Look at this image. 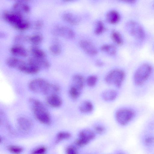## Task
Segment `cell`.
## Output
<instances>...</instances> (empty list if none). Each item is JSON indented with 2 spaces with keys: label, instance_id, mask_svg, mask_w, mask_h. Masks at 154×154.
<instances>
[{
  "label": "cell",
  "instance_id": "obj_1",
  "mask_svg": "<svg viewBox=\"0 0 154 154\" xmlns=\"http://www.w3.org/2000/svg\"><path fill=\"white\" fill-rule=\"evenodd\" d=\"M29 102L36 119L43 124H50L51 122L50 115L43 103L33 98H30Z\"/></svg>",
  "mask_w": 154,
  "mask_h": 154
},
{
  "label": "cell",
  "instance_id": "obj_2",
  "mask_svg": "<svg viewBox=\"0 0 154 154\" xmlns=\"http://www.w3.org/2000/svg\"><path fill=\"white\" fill-rule=\"evenodd\" d=\"M125 78V73L124 71L116 69L112 70L106 75L104 81L108 85H114L119 88L122 85Z\"/></svg>",
  "mask_w": 154,
  "mask_h": 154
},
{
  "label": "cell",
  "instance_id": "obj_3",
  "mask_svg": "<svg viewBox=\"0 0 154 154\" xmlns=\"http://www.w3.org/2000/svg\"><path fill=\"white\" fill-rule=\"evenodd\" d=\"M152 68L150 64L145 63L140 65L135 72L134 81L137 85H143L151 74Z\"/></svg>",
  "mask_w": 154,
  "mask_h": 154
},
{
  "label": "cell",
  "instance_id": "obj_4",
  "mask_svg": "<svg viewBox=\"0 0 154 154\" xmlns=\"http://www.w3.org/2000/svg\"><path fill=\"white\" fill-rule=\"evenodd\" d=\"M50 84L45 79L38 78L31 80L29 82L28 86L32 91L45 95Z\"/></svg>",
  "mask_w": 154,
  "mask_h": 154
},
{
  "label": "cell",
  "instance_id": "obj_5",
  "mask_svg": "<svg viewBox=\"0 0 154 154\" xmlns=\"http://www.w3.org/2000/svg\"><path fill=\"white\" fill-rule=\"evenodd\" d=\"M126 29L131 35L134 38L142 39L145 36V32L143 28L136 21L131 20L126 23Z\"/></svg>",
  "mask_w": 154,
  "mask_h": 154
},
{
  "label": "cell",
  "instance_id": "obj_6",
  "mask_svg": "<svg viewBox=\"0 0 154 154\" xmlns=\"http://www.w3.org/2000/svg\"><path fill=\"white\" fill-rule=\"evenodd\" d=\"M134 116V112L128 108H122L117 110L115 114L117 122L120 125H125L128 124Z\"/></svg>",
  "mask_w": 154,
  "mask_h": 154
},
{
  "label": "cell",
  "instance_id": "obj_7",
  "mask_svg": "<svg viewBox=\"0 0 154 154\" xmlns=\"http://www.w3.org/2000/svg\"><path fill=\"white\" fill-rule=\"evenodd\" d=\"M95 137V133L89 129H84L79 132V137L75 141L77 146H83L88 143Z\"/></svg>",
  "mask_w": 154,
  "mask_h": 154
},
{
  "label": "cell",
  "instance_id": "obj_8",
  "mask_svg": "<svg viewBox=\"0 0 154 154\" xmlns=\"http://www.w3.org/2000/svg\"><path fill=\"white\" fill-rule=\"evenodd\" d=\"M23 17L21 14L13 11H5L2 14V17L4 20L14 27L24 20Z\"/></svg>",
  "mask_w": 154,
  "mask_h": 154
},
{
  "label": "cell",
  "instance_id": "obj_9",
  "mask_svg": "<svg viewBox=\"0 0 154 154\" xmlns=\"http://www.w3.org/2000/svg\"><path fill=\"white\" fill-rule=\"evenodd\" d=\"M53 34L66 38L71 39L75 36L74 31L70 28L63 26H57L52 31Z\"/></svg>",
  "mask_w": 154,
  "mask_h": 154
},
{
  "label": "cell",
  "instance_id": "obj_10",
  "mask_svg": "<svg viewBox=\"0 0 154 154\" xmlns=\"http://www.w3.org/2000/svg\"><path fill=\"white\" fill-rule=\"evenodd\" d=\"M28 63L40 69H47L50 66L49 62L45 58H38L32 56L28 59Z\"/></svg>",
  "mask_w": 154,
  "mask_h": 154
},
{
  "label": "cell",
  "instance_id": "obj_11",
  "mask_svg": "<svg viewBox=\"0 0 154 154\" xmlns=\"http://www.w3.org/2000/svg\"><path fill=\"white\" fill-rule=\"evenodd\" d=\"M13 11L23 16L28 14L30 11V8L28 4L23 1H19L14 3L12 6Z\"/></svg>",
  "mask_w": 154,
  "mask_h": 154
},
{
  "label": "cell",
  "instance_id": "obj_12",
  "mask_svg": "<svg viewBox=\"0 0 154 154\" xmlns=\"http://www.w3.org/2000/svg\"><path fill=\"white\" fill-rule=\"evenodd\" d=\"M80 46L85 52L89 55H94L97 53V50L95 46L90 42L86 40L80 41Z\"/></svg>",
  "mask_w": 154,
  "mask_h": 154
},
{
  "label": "cell",
  "instance_id": "obj_13",
  "mask_svg": "<svg viewBox=\"0 0 154 154\" xmlns=\"http://www.w3.org/2000/svg\"><path fill=\"white\" fill-rule=\"evenodd\" d=\"M46 102L49 105L54 108L60 107L62 103L61 98L57 94L48 96L46 98Z\"/></svg>",
  "mask_w": 154,
  "mask_h": 154
},
{
  "label": "cell",
  "instance_id": "obj_14",
  "mask_svg": "<svg viewBox=\"0 0 154 154\" xmlns=\"http://www.w3.org/2000/svg\"><path fill=\"white\" fill-rule=\"evenodd\" d=\"M11 52L13 54L23 57H26L28 55L27 50L22 45H16L10 49Z\"/></svg>",
  "mask_w": 154,
  "mask_h": 154
},
{
  "label": "cell",
  "instance_id": "obj_15",
  "mask_svg": "<svg viewBox=\"0 0 154 154\" xmlns=\"http://www.w3.org/2000/svg\"><path fill=\"white\" fill-rule=\"evenodd\" d=\"M6 63L8 66L11 68H17L18 69L26 63L24 61L21 59L14 57H10L6 60Z\"/></svg>",
  "mask_w": 154,
  "mask_h": 154
},
{
  "label": "cell",
  "instance_id": "obj_16",
  "mask_svg": "<svg viewBox=\"0 0 154 154\" xmlns=\"http://www.w3.org/2000/svg\"><path fill=\"white\" fill-rule=\"evenodd\" d=\"M62 18L65 21L73 25L78 24L80 21V19L78 16L70 12L64 13L63 15Z\"/></svg>",
  "mask_w": 154,
  "mask_h": 154
},
{
  "label": "cell",
  "instance_id": "obj_17",
  "mask_svg": "<svg viewBox=\"0 0 154 154\" xmlns=\"http://www.w3.org/2000/svg\"><path fill=\"white\" fill-rule=\"evenodd\" d=\"M20 72L26 74H33L38 73L40 70L39 68L28 63L25 64L19 68Z\"/></svg>",
  "mask_w": 154,
  "mask_h": 154
},
{
  "label": "cell",
  "instance_id": "obj_18",
  "mask_svg": "<svg viewBox=\"0 0 154 154\" xmlns=\"http://www.w3.org/2000/svg\"><path fill=\"white\" fill-rule=\"evenodd\" d=\"M17 121L18 126L22 130L27 131L31 128V123L28 119L20 117L17 119Z\"/></svg>",
  "mask_w": 154,
  "mask_h": 154
},
{
  "label": "cell",
  "instance_id": "obj_19",
  "mask_svg": "<svg viewBox=\"0 0 154 154\" xmlns=\"http://www.w3.org/2000/svg\"><path fill=\"white\" fill-rule=\"evenodd\" d=\"M94 106L92 103L88 100H85L82 102L79 106V110L83 113H89L92 112Z\"/></svg>",
  "mask_w": 154,
  "mask_h": 154
},
{
  "label": "cell",
  "instance_id": "obj_20",
  "mask_svg": "<svg viewBox=\"0 0 154 154\" xmlns=\"http://www.w3.org/2000/svg\"><path fill=\"white\" fill-rule=\"evenodd\" d=\"M117 96L116 91L113 89L105 91L102 94L103 99L107 101H111L114 100L116 98Z\"/></svg>",
  "mask_w": 154,
  "mask_h": 154
},
{
  "label": "cell",
  "instance_id": "obj_21",
  "mask_svg": "<svg viewBox=\"0 0 154 154\" xmlns=\"http://www.w3.org/2000/svg\"><path fill=\"white\" fill-rule=\"evenodd\" d=\"M107 21L112 24H116L120 19V15L116 11L111 10L107 13L106 15Z\"/></svg>",
  "mask_w": 154,
  "mask_h": 154
},
{
  "label": "cell",
  "instance_id": "obj_22",
  "mask_svg": "<svg viewBox=\"0 0 154 154\" xmlns=\"http://www.w3.org/2000/svg\"><path fill=\"white\" fill-rule=\"evenodd\" d=\"M73 85L82 90L85 84L84 79L81 75L76 74L74 75L72 77Z\"/></svg>",
  "mask_w": 154,
  "mask_h": 154
},
{
  "label": "cell",
  "instance_id": "obj_23",
  "mask_svg": "<svg viewBox=\"0 0 154 154\" xmlns=\"http://www.w3.org/2000/svg\"><path fill=\"white\" fill-rule=\"evenodd\" d=\"M30 51L33 56L38 58H45V53L36 45H33L30 48Z\"/></svg>",
  "mask_w": 154,
  "mask_h": 154
},
{
  "label": "cell",
  "instance_id": "obj_24",
  "mask_svg": "<svg viewBox=\"0 0 154 154\" xmlns=\"http://www.w3.org/2000/svg\"><path fill=\"white\" fill-rule=\"evenodd\" d=\"M82 90L72 85L69 88V94L70 97L73 100H76L80 96Z\"/></svg>",
  "mask_w": 154,
  "mask_h": 154
},
{
  "label": "cell",
  "instance_id": "obj_25",
  "mask_svg": "<svg viewBox=\"0 0 154 154\" xmlns=\"http://www.w3.org/2000/svg\"><path fill=\"white\" fill-rule=\"evenodd\" d=\"M29 36L23 34H18L14 37V41L16 45H21V44L29 42Z\"/></svg>",
  "mask_w": 154,
  "mask_h": 154
},
{
  "label": "cell",
  "instance_id": "obj_26",
  "mask_svg": "<svg viewBox=\"0 0 154 154\" xmlns=\"http://www.w3.org/2000/svg\"><path fill=\"white\" fill-rule=\"evenodd\" d=\"M100 50L110 55L114 54L116 52V48L113 45L111 44H106L102 46Z\"/></svg>",
  "mask_w": 154,
  "mask_h": 154
},
{
  "label": "cell",
  "instance_id": "obj_27",
  "mask_svg": "<svg viewBox=\"0 0 154 154\" xmlns=\"http://www.w3.org/2000/svg\"><path fill=\"white\" fill-rule=\"evenodd\" d=\"M43 38L39 34H35L29 36V42L34 45H37L41 43Z\"/></svg>",
  "mask_w": 154,
  "mask_h": 154
},
{
  "label": "cell",
  "instance_id": "obj_28",
  "mask_svg": "<svg viewBox=\"0 0 154 154\" xmlns=\"http://www.w3.org/2000/svg\"><path fill=\"white\" fill-rule=\"evenodd\" d=\"M49 49L51 53L54 55H58L61 51V47L57 42L49 46Z\"/></svg>",
  "mask_w": 154,
  "mask_h": 154
},
{
  "label": "cell",
  "instance_id": "obj_29",
  "mask_svg": "<svg viewBox=\"0 0 154 154\" xmlns=\"http://www.w3.org/2000/svg\"><path fill=\"white\" fill-rule=\"evenodd\" d=\"M112 40L116 44L121 45L123 43V39L121 34L116 31H113L111 33Z\"/></svg>",
  "mask_w": 154,
  "mask_h": 154
},
{
  "label": "cell",
  "instance_id": "obj_30",
  "mask_svg": "<svg viewBox=\"0 0 154 154\" xmlns=\"http://www.w3.org/2000/svg\"><path fill=\"white\" fill-rule=\"evenodd\" d=\"M30 25L29 22L24 20L14 28L20 31H24L28 29Z\"/></svg>",
  "mask_w": 154,
  "mask_h": 154
},
{
  "label": "cell",
  "instance_id": "obj_31",
  "mask_svg": "<svg viewBox=\"0 0 154 154\" xmlns=\"http://www.w3.org/2000/svg\"><path fill=\"white\" fill-rule=\"evenodd\" d=\"M97 81V78L96 75H92L89 76L86 80L87 85L91 87L94 86Z\"/></svg>",
  "mask_w": 154,
  "mask_h": 154
},
{
  "label": "cell",
  "instance_id": "obj_32",
  "mask_svg": "<svg viewBox=\"0 0 154 154\" xmlns=\"http://www.w3.org/2000/svg\"><path fill=\"white\" fill-rule=\"evenodd\" d=\"M71 137V134L66 132H61L58 134L57 136V142L69 139Z\"/></svg>",
  "mask_w": 154,
  "mask_h": 154
},
{
  "label": "cell",
  "instance_id": "obj_33",
  "mask_svg": "<svg viewBox=\"0 0 154 154\" xmlns=\"http://www.w3.org/2000/svg\"><path fill=\"white\" fill-rule=\"evenodd\" d=\"M105 29V27L103 23L100 21H98L96 25L94 32L97 35H99L103 32Z\"/></svg>",
  "mask_w": 154,
  "mask_h": 154
},
{
  "label": "cell",
  "instance_id": "obj_34",
  "mask_svg": "<svg viewBox=\"0 0 154 154\" xmlns=\"http://www.w3.org/2000/svg\"><path fill=\"white\" fill-rule=\"evenodd\" d=\"M8 149L13 154H20L22 152L23 149L21 147L11 146L8 147Z\"/></svg>",
  "mask_w": 154,
  "mask_h": 154
},
{
  "label": "cell",
  "instance_id": "obj_35",
  "mask_svg": "<svg viewBox=\"0 0 154 154\" xmlns=\"http://www.w3.org/2000/svg\"><path fill=\"white\" fill-rule=\"evenodd\" d=\"M66 154H78L76 148L73 146H69L66 148Z\"/></svg>",
  "mask_w": 154,
  "mask_h": 154
},
{
  "label": "cell",
  "instance_id": "obj_36",
  "mask_svg": "<svg viewBox=\"0 0 154 154\" xmlns=\"http://www.w3.org/2000/svg\"><path fill=\"white\" fill-rule=\"evenodd\" d=\"M46 151V149L44 147L38 148L31 152V154H44Z\"/></svg>",
  "mask_w": 154,
  "mask_h": 154
},
{
  "label": "cell",
  "instance_id": "obj_37",
  "mask_svg": "<svg viewBox=\"0 0 154 154\" xmlns=\"http://www.w3.org/2000/svg\"><path fill=\"white\" fill-rule=\"evenodd\" d=\"M95 132L98 134H101L103 133L105 131V128L100 125H97L94 128Z\"/></svg>",
  "mask_w": 154,
  "mask_h": 154
},
{
  "label": "cell",
  "instance_id": "obj_38",
  "mask_svg": "<svg viewBox=\"0 0 154 154\" xmlns=\"http://www.w3.org/2000/svg\"><path fill=\"white\" fill-rule=\"evenodd\" d=\"M43 26V22L41 20H38L34 23V28L37 30L41 29Z\"/></svg>",
  "mask_w": 154,
  "mask_h": 154
},
{
  "label": "cell",
  "instance_id": "obj_39",
  "mask_svg": "<svg viewBox=\"0 0 154 154\" xmlns=\"http://www.w3.org/2000/svg\"><path fill=\"white\" fill-rule=\"evenodd\" d=\"M154 141V137H148L145 139V143L147 144H150Z\"/></svg>",
  "mask_w": 154,
  "mask_h": 154
},
{
  "label": "cell",
  "instance_id": "obj_40",
  "mask_svg": "<svg viewBox=\"0 0 154 154\" xmlns=\"http://www.w3.org/2000/svg\"><path fill=\"white\" fill-rule=\"evenodd\" d=\"M122 154V153H120V154Z\"/></svg>",
  "mask_w": 154,
  "mask_h": 154
}]
</instances>
